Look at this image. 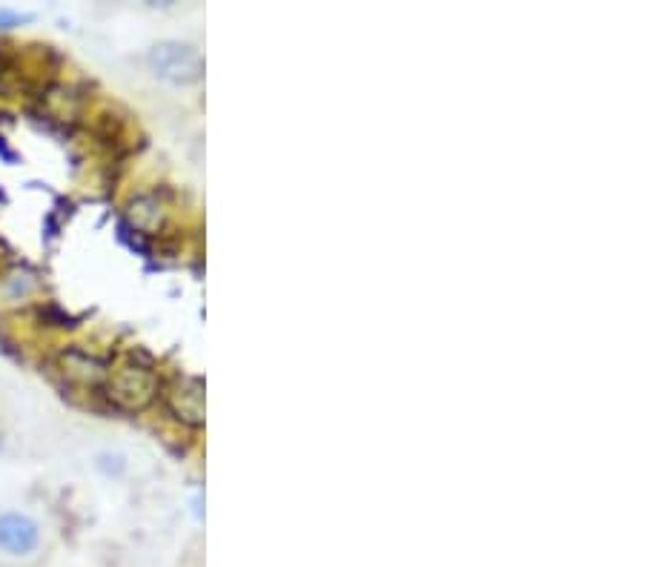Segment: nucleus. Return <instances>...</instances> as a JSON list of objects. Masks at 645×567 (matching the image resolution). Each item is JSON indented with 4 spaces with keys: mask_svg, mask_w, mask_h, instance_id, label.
I'll return each mask as SVG.
<instances>
[{
    "mask_svg": "<svg viewBox=\"0 0 645 567\" xmlns=\"http://www.w3.org/2000/svg\"><path fill=\"white\" fill-rule=\"evenodd\" d=\"M158 396V376L152 367L138 361H124L118 370H109L107 376V399L127 413L147 410Z\"/></svg>",
    "mask_w": 645,
    "mask_h": 567,
    "instance_id": "nucleus-1",
    "label": "nucleus"
},
{
    "mask_svg": "<svg viewBox=\"0 0 645 567\" xmlns=\"http://www.w3.org/2000/svg\"><path fill=\"white\" fill-rule=\"evenodd\" d=\"M147 63L161 81H170V84H195L204 75L201 52L181 41L155 43L147 55Z\"/></svg>",
    "mask_w": 645,
    "mask_h": 567,
    "instance_id": "nucleus-2",
    "label": "nucleus"
},
{
    "mask_svg": "<svg viewBox=\"0 0 645 567\" xmlns=\"http://www.w3.org/2000/svg\"><path fill=\"white\" fill-rule=\"evenodd\" d=\"M41 525L23 510L0 513V553L9 559H32L41 550Z\"/></svg>",
    "mask_w": 645,
    "mask_h": 567,
    "instance_id": "nucleus-3",
    "label": "nucleus"
},
{
    "mask_svg": "<svg viewBox=\"0 0 645 567\" xmlns=\"http://www.w3.org/2000/svg\"><path fill=\"white\" fill-rule=\"evenodd\" d=\"M167 407L175 419L187 427H201L207 419V404H204V381L195 376L178 378L167 393Z\"/></svg>",
    "mask_w": 645,
    "mask_h": 567,
    "instance_id": "nucleus-4",
    "label": "nucleus"
},
{
    "mask_svg": "<svg viewBox=\"0 0 645 567\" xmlns=\"http://www.w3.org/2000/svg\"><path fill=\"white\" fill-rule=\"evenodd\" d=\"M58 367L64 378H69L72 384H81V387H95L101 381H107L109 376V364L104 358L92 356V353H84L78 347H69L58 356Z\"/></svg>",
    "mask_w": 645,
    "mask_h": 567,
    "instance_id": "nucleus-5",
    "label": "nucleus"
},
{
    "mask_svg": "<svg viewBox=\"0 0 645 567\" xmlns=\"http://www.w3.org/2000/svg\"><path fill=\"white\" fill-rule=\"evenodd\" d=\"M129 221L141 232H155L161 230V224H164V210L152 195H138L129 204Z\"/></svg>",
    "mask_w": 645,
    "mask_h": 567,
    "instance_id": "nucleus-6",
    "label": "nucleus"
}]
</instances>
